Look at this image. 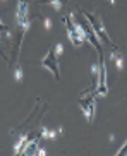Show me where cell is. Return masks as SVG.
Here are the masks:
<instances>
[{
	"instance_id": "1",
	"label": "cell",
	"mask_w": 127,
	"mask_h": 156,
	"mask_svg": "<svg viewBox=\"0 0 127 156\" xmlns=\"http://www.w3.org/2000/svg\"><path fill=\"white\" fill-rule=\"evenodd\" d=\"M96 93L93 89H88V91H82V94L77 100V105L81 108L82 115L86 117V122L91 124L95 120V112H96Z\"/></svg>"
},
{
	"instance_id": "2",
	"label": "cell",
	"mask_w": 127,
	"mask_h": 156,
	"mask_svg": "<svg viewBox=\"0 0 127 156\" xmlns=\"http://www.w3.org/2000/svg\"><path fill=\"white\" fill-rule=\"evenodd\" d=\"M82 16L88 19V23L91 24V28L95 29V33H96V36L100 38V40H103L105 43L108 46H112V48H115V43L110 40V36H108V33H107V29H105V26H103V21H101V17L100 16H96V14H93V12H86V10H82Z\"/></svg>"
},
{
	"instance_id": "3",
	"label": "cell",
	"mask_w": 127,
	"mask_h": 156,
	"mask_svg": "<svg viewBox=\"0 0 127 156\" xmlns=\"http://www.w3.org/2000/svg\"><path fill=\"white\" fill-rule=\"evenodd\" d=\"M72 19H74L72 14H69V16L64 17V24H65V29H67V38L71 40V43H72L74 46H81L86 40H84V36L81 34L76 21H72Z\"/></svg>"
},
{
	"instance_id": "4",
	"label": "cell",
	"mask_w": 127,
	"mask_h": 156,
	"mask_svg": "<svg viewBox=\"0 0 127 156\" xmlns=\"http://www.w3.org/2000/svg\"><path fill=\"white\" fill-rule=\"evenodd\" d=\"M16 17H17V26L21 29V36H24V33L29 29L31 21H29V9H27L26 0H19L17 2V10H16Z\"/></svg>"
},
{
	"instance_id": "5",
	"label": "cell",
	"mask_w": 127,
	"mask_h": 156,
	"mask_svg": "<svg viewBox=\"0 0 127 156\" xmlns=\"http://www.w3.org/2000/svg\"><path fill=\"white\" fill-rule=\"evenodd\" d=\"M77 24V28H79V31H81V34L84 36V40L86 41H89L91 45L96 48V51H98V55L100 53H103V48H101V43H100V38L96 36V33H95V29L91 28V24L88 23H76Z\"/></svg>"
},
{
	"instance_id": "6",
	"label": "cell",
	"mask_w": 127,
	"mask_h": 156,
	"mask_svg": "<svg viewBox=\"0 0 127 156\" xmlns=\"http://www.w3.org/2000/svg\"><path fill=\"white\" fill-rule=\"evenodd\" d=\"M40 65L43 69H48L52 74H53V77L57 81H60V67H59V58H57V53H55V46H52L48 53L45 55V58L40 62Z\"/></svg>"
},
{
	"instance_id": "7",
	"label": "cell",
	"mask_w": 127,
	"mask_h": 156,
	"mask_svg": "<svg viewBox=\"0 0 127 156\" xmlns=\"http://www.w3.org/2000/svg\"><path fill=\"white\" fill-rule=\"evenodd\" d=\"M107 65L103 60V53H100V64H98V86H96V96H107L108 94V81H107Z\"/></svg>"
},
{
	"instance_id": "8",
	"label": "cell",
	"mask_w": 127,
	"mask_h": 156,
	"mask_svg": "<svg viewBox=\"0 0 127 156\" xmlns=\"http://www.w3.org/2000/svg\"><path fill=\"white\" fill-rule=\"evenodd\" d=\"M110 58H112V62L115 64V67H117L118 70H122L124 69V57L120 51H117L114 48V51H112V55H110Z\"/></svg>"
},
{
	"instance_id": "9",
	"label": "cell",
	"mask_w": 127,
	"mask_h": 156,
	"mask_svg": "<svg viewBox=\"0 0 127 156\" xmlns=\"http://www.w3.org/2000/svg\"><path fill=\"white\" fill-rule=\"evenodd\" d=\"M41 137H48V139H53V137H57V132L55 130H48V129H43L41 130V134H40Z\"/></svg>"
},
{
	"instance_id": "10",
	"label": "cell",
	"mask_w": 127,
	"mask_h": 156,
	"mask_svg": "<svg viewBox=\"0 0 127 156\" xmlns=\"http://www.w3.org/2000/svg\"><path fill=\"white\" fill-rule=\"evenodd\" d=\"M0 34H2V36H10V31H9V26H7V24L4 23V21H2V19H0Z\"/></svg>"
},
{
	"instance_id": "11",
	"label": "cell",
	"mask_w": 127,
	"mask_h": 156,
	"mask_svg": "<svg viewBox=\"0 0 127 156\" xmlns=\"http://www.w3.org/2000/svg\"><path fill=\"white\" fill-rule=\"evenodd\" d=\"M14 77H16V81H21L23 79V70H21V67H16V70H14Z\"/></svg>"
},
{
	"instance_id": "12",
	"label": "cell",
	"mask_w": 127,
	"mask_h": 156,
	"mask_svg": "<svg viewBox=\"0 0 127 156\" xmlns=\"http://www.w3.org/2000/svg\"><path fill=\"white\" fill-rule=\"evenodd\" d=\"M124 154H127V141L124 142V146L117 151V156H124Z\"/></svg>"
},
{
	"instance_id": "13",
	"label": "cell",
	"mask_w": 127,
	"mask_h": 156,
	"mask_svg": "<svg viewBox=\"0 0 127 156\" xmlns=\"http://www.w3.org/2000/svg\"><path fill=\"white\" fill-rule=\"evenodd\" d=\"M62 51H64L62 45H55V53H57V55H60V53H62Z\"/></svg>"
},
{
	"instance_id": "14",
	"label": "cell",
	"mask_w": 127,
	"mask_h": 156,
	"mask_svg": "<svg viewBox=\"0 0 127 156\" xmlns=\"http://www.w3.org/2000/svg\"><path fill=\"white\" fill-rule=\"evenodd\" d=\"M43 24H45V28H46V29H50V28H52V21H50V19H45V23H43Z\"/></svg>"
},
{
	"instance_id": "15",
	"label": "cell",
	"mask_w": 127,
	"mask_h": 156,
	"mask_svg": "<svg viewBox=\"0 0 127 156\" xmlns=\"http://www.w3.org/2000/svg\"><path fill=\"white\" fill-rule=\"evenodd\" d=\"M36 2H40V4H52L53 0H36Z\"/></svg>"
},
{
	"instance_id": "16",
	"label": "cell",
	"mask_w": 127,
	"mask_h": 156,
	"mask_svg": "<svg viewBox=\"0 0 127 156\" xmlns=\"http://www.w3.org/2000/svg\"><path fill=\"white\" fill-rule=\"evenodd\" d=\"M0 40H2V34H0ZM0 55H2V57L5 58V55H4V51H2V50H0Z\"/></svg>"
},
{
	"instance_id": "17",
	"label": "cell",
	"mask_w": 127,
	"mask_h": 156,
	"mask_svg": "<svg viewBox=\"0 0 127 156\" xmlns=\"http://www.w3.org/2000/svg\"><path fill=\"white\" fill-rule=\"evenodd\" d=\"M108 2H110V4H115V0H108Z\"/></svg>"
}]
</instances>
